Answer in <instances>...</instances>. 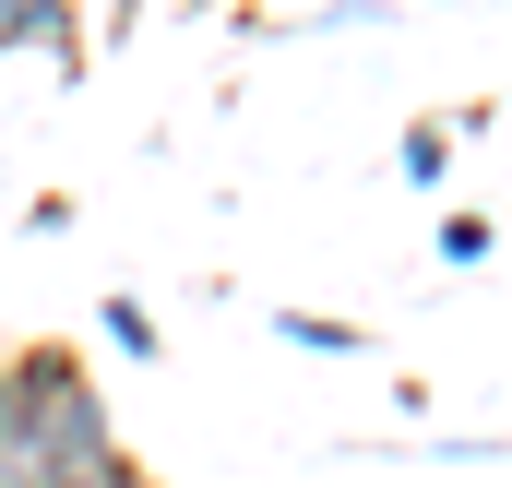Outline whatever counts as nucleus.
<instances>
[{
    "mask_svg": "<svg viewBox=\"0 0 512 488\" xmlns=\"http://www.w3.org/2000/svg\"><path fill=\"white\" fill-rule=\"evenodd\" d=\"M441 262H453V274L489 262V215H441Z\"/></svg>",
    "mask_w": 512,
    "mask_h": 488,
    "instance_id": "nucleus-5",
    "label": "nucleus"
},
{
    "mask_svg": "<svg viewBox=\"0 0 512 488\" xmlns=\"http://www.w3.org/2000/svg\"><path fill=\"white\" fill-rule=\"evenodd\" d=\"M393 167H405V191H441V179H453V131H441V120H405Z\"/></svg>",
    "mask_w": 512,
    "mask_h": 488,
    "instance_id": "nucleus-3",
    "label": "nucleus"
},
{
    "mask_svg": "<svg viewBox=\"0 0 512 488\" xmlns=\"http://www.w3.org/2000/svg\"><path fill=\"white\" fill-rule=\"evenodd\" d=\"M0 48H36V60L84 72V24H72V0H0Z\"/></svg>",
    "mask_w": 512,
    "mask_h": 488,
    "instance_id": "nucleus-1",
    "label": "nucleus"
},
{
    "mask_svg": "<svg viewBox=\"0 0 512 488\" xmlns=\"http://www.w3.org/2000/svg\"><path fill=\"white\" fill-rule=\"evenodd\" d=\"M96 334H108L120 358H155V346H167V334H155V310H143V298H120V286L96 298Z\"/></svg>",
    "mask_w": 512,
    "mask_h": 488,
    "instance_id": "nucleus-4",
    "label": "nucleus"
},
{
    "mask_svg": "<svg viewBox=\"0 0 512 488\" xmlns=\"http://www.w3.org/2000/svg\"><path fill=\"white\" fill-rule=\"evenodd\" d=\"M274 334H286L298 358H370V334H358V322H334V310H274Z\"/></svg>",
    "mask_w": 512,
    "mask_h": 488,
    "instance_id": "nucleus-2",
    "label": "nucleus"
},
{
    "mask_svg": "<svg viewBox=\"0 0 512 488\" xmlns=\"http://www.w3.org/2000/svg\"><path fill=\"white\" fill-rule=\"evenodd\" d=\"M322 36H358V24H393V0H334V12H310Z\"/></svg>",
    "mask_w": 512,
    "mask_h": 488,
    "instance_id": "nucleus-6",
    "label": "nucleus"
}]
</instances>
